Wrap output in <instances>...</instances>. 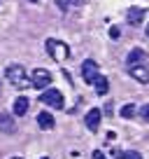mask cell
<instances>
[{"label":"cell","instance_id":"obj_1","mask_svg":"<svg viewBox=\"0 0 149 159\" xmlns=\"http://www.w3.org/2000/svg\"><path fill=\"white\" fill-rule=\"evenodd\" d=\"M5 77H7V82H10V84L19 87V89H26V87H30V80H28V75H26V68H23L21 63L7 66V68H5Z\"/></svg>","mask_w":149,"mask_h":159},{"label":"cell","instance_id":"obj_2","mask_svg":"<svg viewBox=\"0 0 149 159\" xmlns=\"http://www.w3.org/2000/svg\"><path fill=\"white\" fill-rule=\"evenodd\" d=\"M45 49H47V54L51 56L54 61H65V59H70V47L65 45L63 40H56V38H49L45 42Z\"/></svg>","mask_w":149,"mask_h":159},{"label":"cell","instance_id":"obj_3","mask_svg":"<svg viewBox=\"0 0 149 159\" xmlns=\"http://www.w3.org/2000/svg\"><path fill=\"white\" fill-rule=\"evenodd\" d=\"M51 73L47 68H35L33 73H30V87H35V89H47V87L51 84Z\"/></svg>","mask_w":149,"mask_h":159},{"label":"cell","instance_id":"obj_4","mask_svg":"<svg viewBox=\"0 0 149 159\" xmlns=\"http://www.w3.org/2000/svg\"><path fill=\"white\" fill-rule=\"evenodd\" d=\"M40 101L45 105H49V108H56V110H61L65 105V98H63V94H61L58 89H45L42 96H40Z\"/></svg>","mask_w":149,"mask_h":159},{"label":"cell","instance_id":"obj_5","mask_svg":"<svg viewBox=\"0 0 149 159\" xmlns=\"http://www.w3.org/2000/svg\"><path fill=\"white\" fill-rule=\"evenodd\" d=\"M100 119H103V110L91 108L89 112L84 115V124H86V129H89V131H98V129H100Z\"/></svg>","mask_w":149,"mask_h":159},{"label":"cell","instance_id":"obj_6","mask_svg":"<svg viewBox=\"0 0 149 159\" xmlns=\"http://www.w3.org/2000/svg\"><path fill=\"white\" fill-rule=\"evenodd\" d=\"M96 75H98V63H96L93 59H86L84 63H82V77H84V82L91 84L96 80Z\"/></svg>","mask_w":149,"mask_h":159},{"label":"cell","instance_id":"obj_7","mask_svg":"<svg viewBox=\"0 0 149 159\" xmlns=\"http://www.w3.org/2000/svg\"><path fill=\"white\" fill-rule=\"evenodd\" d=\"M0 131H2V134H14V131H16V124H14V115L0 112Z\"/></svg>","mask_w":149,"mask_h":159},{"label":"cell","instance_id":"obj_8","mask_svg":"<svg viewBox=\"0 0 149 159\" xmlns=\"http://www.w3.org/2000/svg\"><path fill=\"white\" fill-rule=\"evenodd\" d=\"M91 84L96 87V94L98 96H107V91H109V82H107V77H105V75H96V80L93 82H91Z\"/></svg>","mask_w":149,"mask_h":159},{"label":"cell","instance_id":"obj_9","mask_svg":"<svg viewBox=\"0 0 149 159\" xmlns=\"http://www.w3.org/2000/svg\"><path fill=\"white\" fill-rule=\"evenodd\" d=\"M130 77H135L140 82V84H147L149 82V70L147 68H142V66H130Z\"/></svg>","mask_w":149,"mask_h":159},{"label":"cell","instance_id":"obj_10","mask_svg":"<svg viewBox=\"0 0 149 159\" xmlns=\"http://www.w3.org/2000/svg\"><path fill=\"white\" fill-rule=\"evenodd\" d=\"M54 115L51 112H47V110H42L40 115H37V126H40V129H54Z\"/></svg>","mask_w":149,"mask_h":159},{"label":"cell","instance_id":"obj_11","mask_svg":"<svg viewBox=\"0 0 149 159\" xmlns=\"http://www.w3.org/2000/svg\"><path fill=\"white\" fill-rule=\"evenodd\" d=\"M144 59H147V54H144V49H140V47H138V49H133V52H130V54H128V59H126V63H128V68H130V66H140V63H142Z\"/></svg>","mask_w":149,"mask_h":159},{"label":"cell","instance_id":"obj_12","mask_svg":"<svg viewBox=\"0 0 149 159\" xmlns=\"http://www.w3.org/2000/svg\"><path fill=\"white\" fill-rule=\"evenodd\" d=\"M12 112H14V117H21V115L28 112V98L26 96H19V98L14 101V108H12Z\"/></svg>","mask_w":149,"mask_h":159},{"label":"cell","instance_id":"obj_13","mask_svg":"<svg viewBox=\"0 0 149 159\" xmlns=\"http://www.w3.org/2000/svg\"><path fill=\"white\" fill-rule=\"evenodd\" d=\"M128 21L133 26H140L144 21V10H142V7H130V10H128Z\"/></svg>","mask_w":149,"mask_h":159},{"label":"cell","instance_id":"obj_14","mask_svg":"<svg viewBox=\"0 0 149 159\" xmlns=\"http://www.w3.org/2000/svg\"><path fill=\"white\" fill-rule=\"evenodd\" d=\"M112 154H114V159H142V154L135 150H130V152L128 150H114Z\"/></svg>","mask_w":149,"mask_h":159},{"label":"cell","instance_id":"obj_15","mask_svg":"<svg viewBox=\"0 0 149 159\" xmlns=\"http://www.w3.org/2000/svg\"><path fill=\"white\" fill-rule=\"evenodd\" d=\"M82 0H56V7H58L61 12H68V10H72V7H77Z\"/></svg>","mask_w":149,"mask_h":159},{"label":"cell","instance_id":"obj_16","mask_svg":"<svg viewBox=\"0 0 149 159\" xmlns=\"http://www.w3.org/2000/svg\"><path fill=\"white\" fill-rule=\"evenodd\" d=\"M133 115H135V105L133 103H126L124 108H121V117H124V119H130Z\"/></svg>","mask_w":149,"mask_h":159},{"label":"cell","instance_id":"obj_17","mask_svg":"<svg viewBox=\"0 0 149 159\" xmlns=\"http://www.w3.org/2000/svg\"><path fill=\"white\" fill-rule=\"evenodd\" d=\"M119 35H121V30L117 28V26H112V28H109V38H112V40H119Z\"/></svg>","mask_w":149,"mask_h":159},{"label":"cell","instance_id":"obj_18","mask_svg":"<svg viewBox=\"0 0 149 159\" xmlns=\"http://www.w3.org/2000/svg\"><path fill=\"white\" fill-rule=\"evenodd\" d=\"M140 115H142V119H144V122H149V103H147V105H142Z\"/></svg>","mask_w":149,"mask_h":159},{"label":"cell","instance_id":"obj_19","mask_svg":"<svg viewBox=\"0 0 149 159\" xmlns=\"http://www.w3.org/2000/svg\"><path fill=\"white\" fill-rule=\"evenodd\" d=\"M93 159H107V157H105V152H100V150H96V152H93Z\"/></svg>","mask_w":149,"mask_h":159},{"label":"cell","instance_id":"obj_20","mask_svg":"<svg viewBox=\"0 0 149 159\" xmlns=\"http://www.w3.org/2000/svg\"><path fill=\"white\" fill-rule=\"evenodd\" d=\"M12 159H23V157H12Z\"/></svg>","mask_w":149,"mask_h":159},{"label":"cell","instance_id":"obj_21","mask_svg":"<svg viewBox=\"0 0 149 159\" xmlns=\"http://www.w3.org/2000/svg\"><path fill=\"white\" fill-rule=\"evenodd\" d=\"M147 38H149V26H147Z\"/></svg>","mask_w":149,"mask_h":159},{"label":"cell","instance_id":"obj_22","mask_svg":"<svg viewBox=\"0 0 149 159\" xmlns=\"http://www.w3.org/2000/svg\"><path fill=\"white\" fill-rule=\"evenodd\" d=\"M30 2H40V0H30Z\"/></svg>","mask_w":149,"mask_h":159}]
</instances>
